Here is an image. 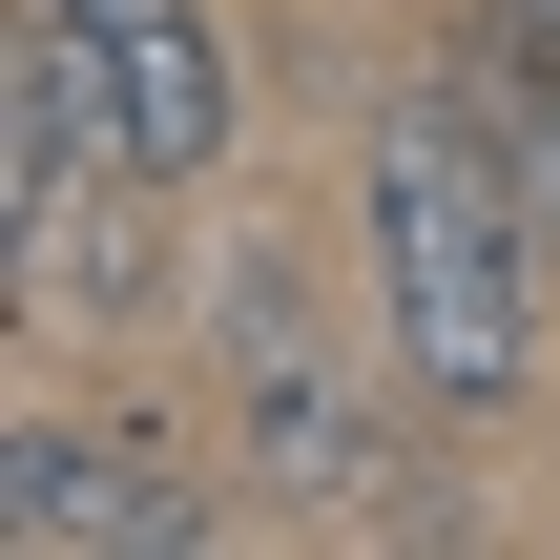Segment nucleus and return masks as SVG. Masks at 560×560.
Here are the masks:
<instances>
[{"label": "nucleus", "instance_id": "f257e3e1", "mask_svg": "<svg viewBox=\"0 0 560 560\" xmlns=\"http://www.w3.org/2000/svg\"><path fill=\"white\" fill-rule=\"evenodd\" d=\"M540 166H520V104L478 62L395 83L374 104V332L436 416H499L540 374Z\"/></svg>", "mask_w": 560, "mask_h": 560}, {"label": "nucleus", "instance_id": "f03ea898", "mask_svg": "<svg viewBox=\"0 0 560 560\" xmlns=\"http://www.w3.org/2000/svg\"><path fill=\"white\" fill-rule=\"evenodd\" d=\"M208 353H229V436H249L270 499L353 520V499L395 478V436H374V395H353V332H332L312 249H229V270H208Z\"/></svg>", "mask_w": 560, "mask_h": 560}, {"label": "nucleus", "instance_id": "7ed1b4c3", "mask_svg": "<svg viewBox=\"0 0 560 560\" xmlns=\"http://www.w3.org/2000/svg\"><path fill=\"white\" fill-rule=\"evenodd\" d=\"M187 540H229V499L187 478L166 416H62V395L0 416V560H187Z\"/></svg>", "mask_w": 560, "mask_h": 560}, {"label": "nucleus", "instance_id": "20e7f679", "mask_svg": "<svg viewBox=\"0 0 560 560\" xmlns=\"http://www.w3.org/2000/svg\"><path fill=\"white\" fill-rule=\"evenodd\" d=\"M62 21H83V62H104L125 166H145V187H208V166H229V21H208V0H62Z\"/></svg>", "mask_w": 560, "mask_h": 560}, {"label": "nucleus", "instance_id": "39448f33", "mask_svg": "<svg viewBox=\"0 0 560 560\" xmlns=\"http://www.w3.org/2000/svg\"><path fill=\"white\" fill-rule=\"evenodd\" d=\"M104 166H125V125H104V62H83V21H62V0H0V229L83 208Z\"/></svg>", "mask_w": 560, "mask_h": 560}, {"label": "nucleus", "instance_id": "423d86ee", "mask_svg": "<svg viewBox=\"0 0 560 560\" xmlns=\"http://www.w3.org/2000/svg\"><path fill=\"white\" fill-rule=\"evenodd\" d=\"M499 21H520V42H540V62H560V0H499Z\"/></svg>", "mask_w": 560, "mask_h": 560}]
</instances>
